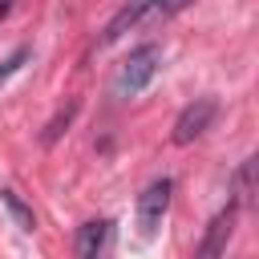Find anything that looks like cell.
Wrapping results in <instances>:
<instances>
[{
	"label": "cell",
	"mask_w": 259,
	"mask_h": 259,
	"mask_svg": "<svg viewBox=\"0 0 259 259\" xmlns=\"http://www.w3.org/2000/svg\"><path fill=\"white\" fill-rule=\"evenodd\" d=\"M194 0H130V4H121L113 16H109V24L101 28V45H117L125 32H134V28H142V24H154V20H166V16H178L182 8H190Z\"/></svg>",
	"instance_id": "6da1fadb"
},
{
	"label": "cell",
	"mask_w": 259,
	"mask_h": 259,
	"mask_svg": "<svg viewBox=\"0 0 259 259\" xmlns=\"http://www.w3.org/2000/svg\"><path fill=\"white\" fill-rule=\"evenodd\" d=\"M162 45H154V40H146V45H138V49H130V57L121 61V69H117V77H113V93L117 97H138L142 89H150V81L162 73Z\"/></svg>",
	"instance_id": "7a4b0ae2"
},
{
	"label": "cell",
	"mask_w": 259,
	"mask_h": 259,
	"mask_svg": "<svg viewBox=\"0 0 259 259\" xmlns=\"http://www.w3.org/2000/svg\"><path fill=\"white\" fill-rule=\"evenodd\" d=\"M170 194H174V182L162 174L154 182H146V190L138 194V235L150 243L158 231H162V219L170 210Z\"/></svg>",
	"instance_id": "3957f363"
},
{
	"label": "cell",
	"mask_w": 259,
	"mask_h": 259,
	"mask_svg": "<svg viewBox=\"0 0 259 259\" xmlns=\"http://www.w3.org/2000/svg\"><path fill=\"white\" fill-rule=\"evenodd\" d=\"M214 117H219V101L214 97H194L178 117H174V146H190V142H198L210 125H214Z\"/></svg>",
	"instance_id": "277c9868"
},
{
	"label": "cell",
	"mask_w": 259,
	"mask_h": 259,
	"mask_svg": "<svg viewBox=\"0 0 259 259\" xmlns=\"http://www.w3.org/2000/svg\"><path fill=\"white\" fill-rule=\"evenodd\" d=\"M235 214H239V202H227L202 231V239L194 243V259H227V243L235 235Z\"/></svg>",
	"instance_id": "5b68a950"
},
{
	"label": "cell",
	"mask_w": 259,
	"mask_h": 259,
	"mask_svg": "<svg viewBox=\"0 0 259 259\" xmlns=\"http://www.w3.org/2000/svg\"><path fill=\"white\" fill-rule=\"evenodd\" d=\"M77 259H109V247H113V219H89L77 227Z\"/></svg>",
	"instance_id": "8992f818"
},
{
	"label": "cell",
	"mask_w": 259,
	"mask_h": 259,
	"mask_svg": "<svg viewBox=\"0 0 259 259\" xmlns=\"http://www.w3.org/2000/svg\"><path fill=\"white\" fill-rule=\"evenodd\" d=\"M0 206L12 214V223H16L20 231H28V235L36 231V214H32V206H28V202H24L12 186H4V190H0Z\"/></svg>",
	"instance_id": "52a82bcc"
},
{
	"label": "cell",
	"mask_w": 259,
	"mask_h": 259,
	"mask_svg": "<svg viewBox=\"0 0 259 259\" xmlns=\"http://www.w3.org/2000/svg\"><path fill=\"white\" fill-rule=\"evenodd\" d=\"M24 61H32V45H20V49H12V53L0 61V85H8V81L24 69Z\"/></svg>",
	"instance_id": "ba28073f"
},
{
	"label": "cell",
	"mask_w": 259,
	"mask_h": 259,
	"mask_svg": "<svg viewBox=\"0 0 259 259\" xmlns=\"http://www.w3.org/2000/svg\"><path fill=\"white\" fill-rule=\"evenodd\" d=\"M73 117H77V101H69V105H65V109H61V113H57V117L45 125V146H53V142H57V138L69 130V121H73Z\"/></svg>",
	"instance_id": "9c48e42d"
},
{
	"label": "cell",
	"mask_w": 259,
	"mask_h": 259,
	"mask_svg": "<svg viewBox=\"0 0 259 259\" xmlns=\"http://www.w3.org/2000/svg\"><path fill=\"white\" fill-rule=\"evenodd\" d=\"M251 170H255V158H243V166H239V174H235V202H239V206L251 198Z\"/></svg>",
	"instance_id": "30bf717a"
},
{
	"label": "cell",
	"mask_w": 259,
	"mask_h": 259,
	"mask_svg": "<svg viewBox=\"0 0 259 259\" xmlns=\"http://www.w3.org/2000/svg\"><path fill=\"white\" fill-rule=\"evenodd\" d=\"M8 12H12V0H0V20H4Z\"/></svg>",
	"instance_id": "8fae6325"
}]
</instances>
